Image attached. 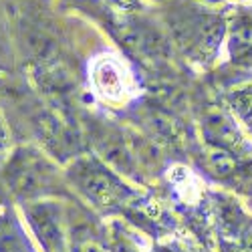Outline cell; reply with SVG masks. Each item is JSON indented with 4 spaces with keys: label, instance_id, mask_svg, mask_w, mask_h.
I'll use <instances>...</instances> for the list:
<instances>
[{
    "label": "cell",
    "instance_id": "4",
    "mask_svg": "<svg viewBox=\"0 0 252 252\" xmlns=\"http://www.w3.org/2000/svg\"><path fill=\"white\" fill-rule=\"evenodd\" d=\"M93 83L99 95L109 101H121L129 95V75L125 73L121 63L111 57H103L93 67Z\"/></svg>",
    "mask_w": 252,
    "mask_h": 252
},
{
    "label": "cell",
    "instance_id": "8",
    "mask_svg": "<svg viewBox=\"0 0 252 252\" xmlns=\"http://www.w3.org/2000/svg\"><path fill=\"white\" fill-rule=\"evenodd\" d=\"M4 145V129H2V125H0V148Z\"/></svg>",
    "mask_w": 252,
    "mask_h": 252
},
{
    "label": "cell",
    "instance_id": "6",
    "mask_svg": "<svg viewBox=\"0 0 252 252\" xmlns=\"http://www.w3.org/2000/svg\"><path fill=\"white\" fill-rule=\"evenodd\" d=\"M0 252H34L20 228L8 218H0Z\"/></svg>",
    "mask_w": 252,
    "mask_h": 252
},
{
    "label": "cell",
    "instance_id": "5",
    "mask_svg": "<svg viewBox=\"0 0 252 252\" xmlns=\"http://www.w3.org/2000/svg\"><path fill=\"white\" fill-rule=\"evenodd\" d=\"M47 176L49 174L45 172V163L34 156H18L16 161L8 167V178L14 192L23 196H34L43 192Z\"/></svg>",
    "mask_w": 252,
    "mask_h": 252
},
{
    "label": "cell",
    "instance_id": "3",
    "mask_svg": "<svg viewBox=\"0 0 252 252\" xmlns=\"http://www.w3.org/2000/svg\"><path fill=\"white\" fill-rule=\"evenodd\" d=\"M29 220L47 252H65V236H63L61 218L55 206L51 204L31 206Z\"/></svg>",
    "mask_w": 252,
    "mask_h": 252
},
{
    "label": "cell",
    "instance_id": "7",
    "mask_svg": "<svg viewBox=\"0 0 252 252\" xmlns=\"http://www.w3.org/2000/svg\"><path fill=\"white\" fill-rule=\"evenodd\" d=\"M230 107L252 133V87L236 89L230 95Z\"/></svg>",
    "mask_w": 252,
    "mask_h": 252
},
{
    "label": "cell",
    "instance_id": "1",
    "mask_svg": "<svg viewBox=\"0 0 252 252\" xmlns=\"http://www.w3.org/2000/svg\"><path fill=\"white\" fill-rule=\"evenodd\" d=\"M71 178L79 190L101 208L117 206L129 194L111 172L93 159H79L71 170Z\"/></svg>",
    "mask_w": 252,
    "mask_h": 252
},
{
    "label": "cell",
    "instance_id": "2",
    "mask_svg": "<svg viewBox=\"0 0 252 252\" xmlns=\"http://www.w3.org/2000/svg\"><path fill=\"white\" fill-rule=\"evenodd\" d=\"M202 129L212 148L230 152L232 156H240L246 152V141L238 129L236 121L220 107H210L202 117Z\"/></svg>",
    "mask_w": 252,
    "mask_h": 252
}]
</instances>
